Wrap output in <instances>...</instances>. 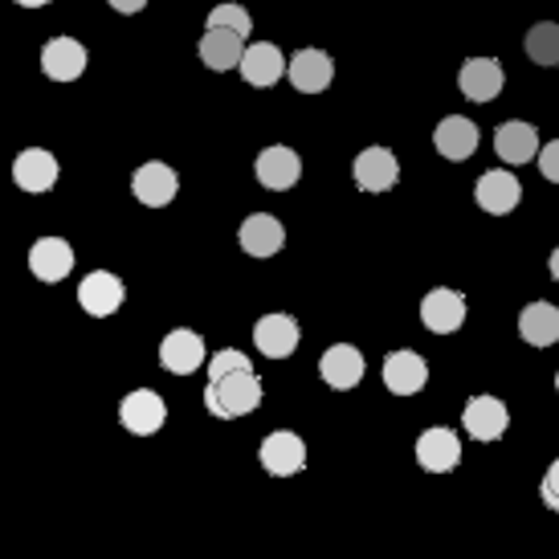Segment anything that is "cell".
Returning <instances> with one entry per match:
<instances>
[{"instance_id": "obj_4", "label": "cell", "mask_w": 559, "mask_h": 559, "mask_svg": "<svg viewBox=\"0 0 559 559\" xmlns=\"http://www.w3.org/2000/svg\"><path fill=\"white\" fill-rule=\"evenodd\" d=\"M474 201H478L481 213H490V217H507V213H514L519 209V201H523V185H519V176H511V171H481L478 185H474Z\"/></svg>"}, {"instance_id": "obj_24", "label": "cell", "mask_w": 559, "mask_h": 559, "mask_svg": "<svg viewBox=\"0 0 559 559\" xmlns=\"http://www.w3.org/2000/svg\"><path fill=\"white\" fill-rule=\"evenodd\" d=\"M433 147H437V156L462 164V159H469L478 152V127L469 123V119H462V115H450V119L437 123Z\"/></svg>"}, {"instance_id": "obj_32", "label": "cell", "mask_w": 559, "mask_h": 559, "mask_svg": "<svg viewBox=\"0 0 559 559\" xmlns=\"http://www.w3.org/2000/svg\"><path fill=\"white\" fill-rule=\"evenodd\" d=\"M107 4H110V9H115V13H140V9H143V4H147V0H107Z\"/></svg>"}, {"instance_id": "obj_1", "label": "cell", "mask_w": 559, "mask_h": 559, "mask_svg": "<svg viewBox=\"0 0 559 559\" xmlns=\"http://www.w3.org/2000/svg\"><path fill=\"white\" fill-rule=\"evenodd\" d=\"M262 380L253 368H241V372H229L221 376V380H209V389H204V408L221 420H237L253 413L258 404H262Z\"/></svg>"}, {"instance_id": "obj_11", "label": "cell", "mask_w": 559, "mask_h": 559, "mask_svg": "<svg viewBox=\"0 0 559 559\" xmlns=\"http://www.w3.org/2000/svg\"><path fill=\"white\" fill-rule=\"evenodd\" d=\"M286 79L298 94H323L335 79V62L323 49H298L290 66H286Z\"/></svg>"}, {"instance_id": "obj_18", "label": "cell", "mask_w": 559, "mask_h": 559, "mask_svg": "<svg viewBox=\"0 0 559 559\" xmlns=\"http://www.w3.org/2000/svg\"><path fill=\"white\" fill-rule=\"evenodd\" d=\"M58 176H62V168H58L53 152H46V147H25L13 159V180L25 192H49V188L58 185Z\"/></svg>"}, {"instance_id": "obj_35", "label": "cell", "mask_w": 559, "mask_h": 559, "mask_svg": "<svg viewBox=\"0 0 559 559\" xmlns=\"http://www.w3.org/2000/svg\"><path fill=\"white\" fill-rule=\"evenodd\" d=\"M556 392H559V372H556Z\"/></svg>"}, {"instance_id": "obj_3", "label": "cell", "mask_w": 559, "mask_h": 559, "mask_svg": "<svg viewBox=\"0 0 559 559\" xmlns=\"http://www.w3.org/2000/svg\"><path fill=\"white\" fill-rule=\"evenodd\" d=\"M420 323L433 335H453L457 326L466 323V295L450 290V286H437L420 298Z\"/></svg>"}, {"instance_id": "obj_17", "label": "cell", "mask_w": 559, "mask_h": 559, "mask_svg": "<svg viewBox=\"0 0 559 559\" xmlns=\"http://www.w3.org/2000/svg\"><path fill=\"white\" fill-rule=\"evenodd\" d=\"M319 376H323L335 392L356 389L359 380H364V352L352 347V343H335V347H326L323 359H319Z\"/></svg>"}, {"instance_id": "obj_26", "label": "cell", "mask_w": 559, "mask_h": 559, "mask_svg": "<svg viewBox=\"0 0 559 559\" xmlns=\"http://www.w3.org/2000/svg\"><path fill=\"white\" fill-rule=\"evenodd\" d=\"M519 335L531 343V347H556L559 343V307L551 302H531L519 314Z\"/></svg>"}, {"instance_id": "obj_12", "label": "cell", "mask_w": 559, "mask_h": 559, "mask_svg": "<svg viewBox=\"0 0 559 559\" xmlns=\"http://www.w3.org/2000/svg\"><path fill=\"white\" fill-rule=\"evenodd\" d=\"M29 270L37 282H62L70 278V270H74V246L62 241V237H37L29 249Z\"/></svg>"}, {"instance_id": "obj_23", "label": "cell", "mask_w": 559, "mask_h": 559, "mask_svg": "<svg viewBox=\"0 0 559 559\" xmlns=\"http://www.w3.org/2000/svg\"><path fill=\"white\" fill-rule=\"evenodd\" d=\"M197 53H201V62L209 66V70H217V74H225V70H241L246 37L234 29H204Z\"/></svg>"}, {"instance_id": "obj_30", "label": "cell", "mask_w": 559, "mask_h": 559, "mask_svg": "<svg viewBox=\"0 0 559 559\" xmlns=\"http://www.w3.org/2000/svg\"><path fill=\"white\" fill-rule=\"evenodd\" d=\"M539 171H544V180L547 185H559V140H551L547 147H539Z\"/></svg>"}, {"instance_id": "obj_33", "label": "cell", "mask_w": 559, "mask_h": 559, "mask_svg": "<svg viewBox=\"0 0 559 559\" xmlns=\"http://www.w3.org/2000/svg\"><path fill=\"white\" fill-rule=\"evenodd\" d=\"M547 265H551V278H556V282H559V246H556V249H551V262H547Z\"/></svg>"}, {"instance_id": "obj_21", "label": "cell", "mask_w": 559, "mask_h": 559, "mask_svg": "<svg viewBox=\"0 0 559 559\" xmlns=\"http://www.w3.org/2000/svg\"><path fill=\"white\" fill-rule=\"evenodd\" d=\"M237 241H241V249H246L249 258H274V253L286 246V229H282L278 217H270V213H253V217L241 221Z\"/></svg>"}, {"instance_id": "obj_16", "label": "cell", "mask_w": 559, "mask_h": 559, "mask_svg": "<svg viewBox=\"0 0 559 559\" xmlns=\"http://www.w3.org/2000/svg\"><path fill=\"white\" fill-rule=\"evenodd\" d=\"M159 364L176 376L197 372L204 364V340L197 331H188V326H176V331H168L164 343H159Z\"/></svg>"}, {"instance_id": "obj_25", "label": "cell", "mask_w": 559, "mask_h": 559, "mask_svg": "<svg viewBox=\"0 0 559 559\" xmlns=\"http://www.w3.org/2000/svg\"><path fill=\"white\" fill-rule=\"evenodd\" d=\"M539 147H544V143H539V131H535L531 123L511 119V123H502L495 131V152L507 159V164H514V168H519V164H531V159H539Z\"/></svg>"}, {"instance_id": "obj_31", "label": "cell", "mask_w": 559, "mask_h": 559, "mask_svg": "<svg viewBox=\"0 0 559 559\" xmlns=\"http://www.w3.org/2000/svg\"><path fill=\"white\" fill-rule=\"evenodd\" d=\"M539 498H544V507L559 511V457L547 466V478H544V486H539Z\"/></svg>"}, {"instance_id": "obj_6", "label": "cell", "mask_w": 559, "mask_h": 559, "mask_svg": "<svg viewBox=\"0 0 559 559\" xmlns=\"http://www.w3.org/2000/svg\"><path fill=\"white\" fill-rule=\"evenodd\" d=\"M123 298H127L123 278H115L110 270H94V274H86V278L79 282V307L91 314V319L115 314L123 307Z\"/></svg>"}, {"instance_id": "obj_10", "label": "cell", "mask_w": 559, "mask_h": 559, "mask_svg": "<svg viewBox=\"0 0 559 559\" xmlns=\"http://www.w3.org/2000/svg\"><path fill=\"white\" fill-rule=\"evenodd\" d=\"M457 86L469 103H495L502 86H507V74H502V62L498 58H469L457 70Z\"/></svg>"}, {"instance_id": "obj_7", "label": "cell", "mask_w": 559, "mask_h": 559, "mask_svg": "<svg viewBox=\"0 0 559 559\" xmlns=\"http://www.w3.org/2000/svg\"><path fill=\"white\" fill-rule=\"evenodd\" d=\"M352 176H356L359 192H389L401 180V159L392 156L389 147H364L352 164Z\"/></svg>"}, {"instance_id": "obj_8", "label": "cell", "mask_w": 559, "mask_h": 559, "mask_svg": "<svg viewBox=\"0 0 559 559\" xmlns=\"http://www.w3.org/2000/svg\"><path fill=\"white\" fill-rule=\"evenodd\" d=\"M253 171H258L262 188H270V192H290V188L302 180V159H298L295 147L274 143V147H265L262 156H258Z\"/></svg>"}, {"instance_id": "obj_34", "label": "cell", "mask_w": 559, "mask_h": 559, "mask_svg": "<svg viewBox=\"0 0 559 559\" xmlns=\"http://www.w3.org/2000/svg\"><path fill=\"white\" fill-rule=\"evenodd\" d=\"M16 4H25V9H46L49 0H16Z\"/></svg>"}, {"instance_id": "obj_9", "label": "cell", "mask_w": 559, "mask_h": 559, "mask_svg": "<svg viewBox=\"0 0 559 559\" xmlns=\"http://www.w3.org/2000/svg\"><path fill=\"white\" fill-rule=\"evenodd\" d=\"M511 425V413L498 396H469L466 408H462V429H466L474 441H498Z\"/></svg>"}, {"instance_id": "obj_28", "label": "cell", "mask_w": 559, "mask_h": 559, "mask_svg": "<svg viewBox=\"0 0 559 559\" xmlns=\"http://www.w3.org/2000/svg\"><path fill=\"white\" fill-rule=\"evenodd\" d=\"M209 29H234L241 33V37H249V29H253V16L246 13V4H217L213 13H209Z\"/></svg>"}, {"instance_id": "obj_14", "label": "cell", "mask_w": 559, "mask_h": 559, "mask_svg": "<svg viewBox=\"0 0 559 559\" xmlns=\"http://www.w3.org/2000/svg\"><path fill=\"white\" fill-rule=\"evenodd\" d=\"M131 192H135V201L147 204V209H164V204L176 201L180 180H176V171H171L168 164L152 159V164L135 168V176H131Z\"/></svg>"}, {"instance_id": "obj_5", "label": "cell", "mask_w": 559, "mask_h": 559, "mask_svg": "<svg viewBox=\"0 0 559 559\" xmlns=\"http://www.w3.org/2000/svg\"><path fill=\"white\" fill-rule=\"evenodd\" d=\"M258 457H262L265 474H274V478H295V474H302V466H307V445H302L298 433L278 429V433H270L262 441Z\"/></svg>"}, {"instance_id": "obj_13", "label": "cell", "mask_w": 559, "mask_h": 559, "mask_svg": "<svg viewBox=\"0 0 559 559\" xmlns=\"http://www.w3.org/2000/svg\"><path fill=\"white\" fill-rule=\"evenodd\" d=\"M298 340H302V331L290 314H262L258 326H253V343H258V352L265 359H286L298 352Z\"/></svg>"}, {"instance_id": "obj_2", "label": "cell", "mask_w": 559, "mask_h": 559, "mask_svg": "<svg viewBox=\"0 0 559 559\" xmlns=\"http://www.w3.org/2000/svg\"><path fill=\"white\" fill-rule=\"evenodd\" d=\"M164 420H168V404L164 396L152 389H135L127 392L123 401H119V425H123L127 433L135 437H152L164 429Z\"/></svg>"}, {"instance_id": "obj_29", "label": "cell", "mask_w": 559, "mask_h": 559, "mask_svg": "<svg viewBox=\"0 0 559 559\" xmlns=\"http://www.w3.org/2000/svg\"><path fill=\"white\" fill-rule=\"evenodd\" d=\"M241 368H253L246 352H237V347H225V352H217V356L209 359V380H221V376L241 372Z\"/></svg>"}, {"instance_id": "obj_22", "label": "cell", "mask_w": 559, "mask_h": 559, "mask_svg": "<svg viewBox=\"0 0 559 559\" xmlns=\"http://www.w3.org/2000/svg\"><path fill=\"white\" fill-rule=\"evenodd\" d=\"M41 70L53 82L82 79V70H86V49H82V41H74V37H49L46 49H41Z\"/></svg>"}, {"instance_id": "obj_20", "label": "cell", "mask_w": 559, "mask_h": 559, "mask_svg": "<svg viewBox=\"0 0 559 559\" xmlns=\"http://www.w3.org/2000/svg\"><path fill=\"white\" fill-rule=\"evenodd\" d=\"M286 66L290 62H286V53L274 41H253V46H246V58H241V79L249 86L265 91V86H274L286 74Z\"/></svg>"}, {"instance_id": "obj_15", "label": "cell", "mask_w": 559, "mask_h": 559, "mask_svg": "<svg viewBox=\"0 0 559 559\" xmlns=\"http://www.w3.org/2000/svg\"><path fill=\"white\" fill-rule=\"evenodd\" d=\"M425 384H429V364H425L417 352L401 347V352H392V356L384 359V389H389L392 396H417Z\"/></svg>"}, {"instance_id": "obj_19", "label": "cell", "mask_w": 559, "mask_h": 559, "mask_svg": "<svg viewBox=\"0 0 559 559\" xmlns=\"http://www.w3.org/2000/svg\"><path fill=\"white\" fill-rule=\"evenodd\" d=\"M417 462L429 474H450L462 462V441L453 429H425L417 437Z\"/></svg>"}, {"instance_id": "obj_27", "label": "cell", "mask_w": 559, "mask_h": 559, "mask_svg": "<svg viewBox=\"0 0 559 559\" xmlns=\"http://www.w3.org/2000/svg\"><path fill=\"white\" fill-rule=\"evenodd\" d=\"M523 49H527V58L535 66H559V25L556 21H539V25H531Z\"/></svg>"}]
</instances>
